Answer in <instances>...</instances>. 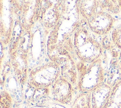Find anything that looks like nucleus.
<instances>
[{"label": "nucleus", "instance_id": "nucleus-10", "mask_svg": "<svg viewBox=\"0 0 121 108\" xmlns=\"http://www.w3.org/2000/svg\"><path fill=\"white\" fill-rule=\"evenodd\" d=\"M12 99L9 94L6 91L0 93V108H11Z\"/></svg>", "mask_w": 121, "mask_h": 108}, {"label": "nucleus", "instance_id": "nucleus-11", "mask_svg": "<svg viewBox=\"0 0 121 108\" xmlns=\"http://www.w3.org/2000/svg\"></svg>", "mask_w": 121, "mask_h": 108}, {"label": "nucleus", "instance_id": "nucleus-2", "mask_svg": "<svg viewBox=\"0 0 121 108\" xmlns=\"http://www.w3.org/2000/svg\"><path fill=\"white\" fill-rule=\"evenodd\" d=\"M104 70L100 59H97L79 73L78 86L82 92H91L95 87L103 83Z\"/></svg>", "mask_w": 121, "mask_h": 108}, {"label": "nucleus", "instance_id": "nucleus-8", "mask_svg": "<svg viewBox=\"0 0 121 108\" xmlns=\"http://www.w3.org/2000/svg\"><path fill=\"white\" fill-rule=\"evenodd\" d=\"M71 108H91V92H82L73 102Z\"/></svg>", "mask_w": 121, "mask_h": 108}, {"label": "nucleus", "instance_id": "nucleus-4", "mask_svg": "<svg viewBox=\"0 0 121 108\" xmlns=\"http://www.w3.org/2000/svg\"><path fill=\"white\" fill-rule=\"evenodd\" d=\"M88 20L91 29L99 35H105L108 33L113 22L112 16L108 13L102 11L96 12Z\"/></svg>", "mask_w": 121, "mask_h": 108}, {"label": "nucleus", "instance_id": "nucleus-6", "mask_svg": "<svg viewBox=\"0 0 121 108\" xmlns=\"http://www.w3.org/2000/svg\"><path fill=\"white\" fill-rule=\"evenodd\" d=\"M111 86L102 83L91 92V108H104L109 100L112 91Z\"/></svg>", "mask_w": 121, "mask_h": 108}, {"label": "nucleus", "instance_id": "nucleus-7", "mask_svg": "<svg viewBox=\"0 0 121 108\" xmlns=\"http://www.w3.org/2000/svg\"><path fill=\"white\" fill-rule=\"evenodd\" d=\"M104 108H121V80L113 86L110 98Z\"/></svg>", "mask_w": 121, "mask_h": 108}, {"label": "nucleus", "instance_id": "nucleus-1", "mask_svg": "<svg viewBox=\"0 0 121 108\" xmlns=\"http://www.w3.org/2000/svg\"><path fill=\"white\" fill-rule=\"evenodd\" d=\"M59 66L53 63H48L33 69L29 77V84L36 88H46L52 85L59 78Z\"/></svg>", "mask_w": 121, "mask_h": 108}, {"label": "nucleus", "instance_id": "nucleus-9", "mask_svg": "<svg viewBox=\"0 0 121 108\" xmlns=\"http://www.w3.org/2000/svg\"><path fill=\"white\" fill-rule=\"evenodd\" d=\"M112 38L113 43L121 49V23L116 26L112 33Z\"/></svg>", "mask_w": 121, "mask_h": 108}, {"label": "nucleus", "instance_id": "nucleus-5", "mask_svg": "<svg viewBox=\"0 0 121 108\" xmlns=\"http://www.w3.org/2000/svg\"><path fill=\"white\" fill-rule=\"evenodd\" d=\"M52 95L56 101L63 104L70 103L72 96L71 84L63 77L59 78L52 85Z\"/></svg>", "mask_w": 121, "mask_h": 108}, {"label": "nucleus", "instance_id": "nucleus-3", "mask_svg": "<svg viewBox=\"0 0 121 108\" xmlns=\"http://www.w3.org/2000/svg\"><path fill=\"white\" fill-rule=\"evenodd\" d=\"M87 32L79 31L75 34V45L78 55L84 61H88V52L89 61L94 62L97 60L102 52L100 44L96 40L88 36Z\"/></svg>", "mask_w": 121, "mask_h": 108}]
</instances>
